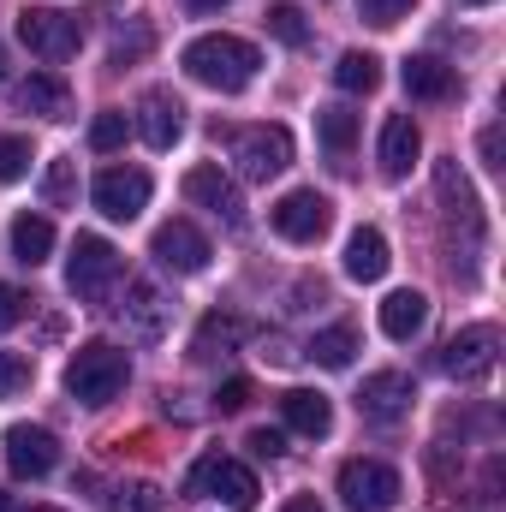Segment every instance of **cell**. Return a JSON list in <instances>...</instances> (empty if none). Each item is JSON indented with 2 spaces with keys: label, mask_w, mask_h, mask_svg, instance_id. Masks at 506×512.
Segmentation results:
<instances>
[{
  "label": "cell",
  "mask_w": 506,
  "mask_h": 512,
  "mask_svg": "<svg viewBox=\"0 0 506 512\" xmlns=\"http://www.w3.org/2000/svg\"><path fill=\"white\" fill-rule=\"evenodd\" d=\"M12 96H18L24 114H42V120H66V114H72V90H66L60 72H30Z\"/></svg>",
  "instance_id": "21"
},
{
  "label": "cell",
  "mask_w": 506,
  "mask_h": 512,
  "mask_svg": "<svg viewBox=\"0 0 506 512\" xmlns=\"http://www.w3.org/2000/svg\"><path fill=\"white\" fill-rule=\"evenodd\" d=\"M268 221H274L280 239H292V245H316V239L334 227V203H328L316 185H304V191H286V197L268 209Z\"/></svg>",
  "instance_id": "10"
},
{
  "label": "cell",
  "mask_w": 506,
  "mask_h": 512,
  "mask_svg": "<svg viewBox=\"0 0 506 512\" xmlns=\"http://www.w3.org/2000/svg\"><path fill=\"white\" fill-rule=\"evenodd\" d=\"M185 197H191L197 209H209L221 227H245V191H239L215 161H203V167L185 173Z\"/></svg>",
  "instance_id": "11"
},
{
  "label": "cell",
  "mask_w": 506,
  "mask_h": 512,
  "mask_svg": "<svg viewBox=\"0 0 506 512\" xmlns=\"http://www.w3.org/2000/svg\"><path fill=\"white\" fill-rule=\"evenodd\" d=\"M352 352H358V328H352V322H334V328H322V334L304 346V358L322 364V370H346Z\"/></svg>",
  "instance_id": "25"
},
{
  "label": "cell",
  "mask_w": 506,
  "mask_h": 512,
  "mask_svg": "<svg viewBox=\"0 0 506 512\" xmlns=\"http://www.w3.org/2000/svg\"><path fill=\"white\" fill-rule=\"evenodd\" d=\"M268 36H274V42H286V48H304V42H310V24H304V12H298V6H286V0H280V6H268Z\"/></svg>",
  "instance_id": "30"
},
{
  "label": "cell",
  "mask_w": 506,
  "mask_h": 512,
  "mask_svg": "<svg viewBox=\"0 0 506 512\" xmlns=\"http://www.w3.org/2000/svg\"><path fill=\"white\" fill-rule=\"evenodd\" d=\"M495 358H501V328L477 322V328L453 334L435 364H441V376H453V382H489V376H495Z\"/></svg>",
  "instance_id": "8"
},
{
  "label": "cell",
  "mask_w": 506,
  "mask_h": 512,
  "mask_svg": "<svg viewBox=\"0 0 506 512\" xmlns=\"http://www.w3.org/2000/svg\"><path fill=\"white\" fill-rule=\"evenodd\" d=\"M167 316H173V304H167V292L155 286V280H126V304H120V322H126L131 340H161L167 334Z\"/></svg>",
  "instance_id": "14"
},
{
  "label": "cell",
  "mask_w": 506,
  "mask_h": 512,
  "mask_svg": "<svg viewBox=\"0 0 506 512\" xmlns=\"http://www.w3.org/2000/svg\"><path fill=\"white\" fill-rule=\"evenodd\" d=\"M411 399H417V382L405 370H376V376H364V387H358V411L376 417V423H399L411 411Z\"/></svg>",
  "instance_id": "17"
},
{
  "label": "cell",
  "mask_w": 506,
  "mask_h": 512,
  "mask_svg": "<svg viewBox=\"0 0 506 512\" xmlns=\"http://www.w3.org/2000/svg\"><path fill=\"white\" fill-rule=\"evenodd\" d=\"M42 197H48V209H72V203H78V161H72V155L48 161V173H42Z\"/></svg>",
  "instance_id": "29"
},
{
  "label": "cell",
  "mask_w": 506,
  "mask_h": 512,
  "mask_svg": "<svg viewBox=\"0 0 506 512\" xmlns=\"http://www.w3.org/2000/svg\"><path fill=\"white\" fill-rule=\"evenodd\" d=\"M161 507H167V495L155 483H126L120 501H114V512H161Z\"/></svg>",
  "instance_id": "35"
},
{
  "label": "cell",
  "mask_w": 506,
  "mask_h": 512,
  "mask_svg": "<svg viewBox=\"0 0 506 512\" xmlns=\"http://www.w3.org/2000/svg\"><path fill=\"white\" fill-rule=\"evenodd\" d=\"M423 328H429V298L417 286H399L381 298V334L387 340H417Z\"/></svg>",
  "instance_id": "19"
},
{
  "label": "cell",
  "mask_w": 506,
  "mask_h": 512,
  "mask_svg": "<svg viewBox=\"0 0 506 512\" xmlns=\"http://www.w3.org/2000/svg\"><path fill=\"white\" fill-rule=\"evenodd\" d=\"M30 512H60V507H30Z\"/></svg>",
  "instance_id": "44"
},
{
  "label": "cell",
  "mask_w": 506,
  "mask_h": 512,
  "mask_svg": "<svg viewBox=\"0 0 506 512\" xmlns=\"http://www.w3.org/2000/svg\"><path fill=\"white\" fill-rule=\"evenodd\" d=\"M245 447H251L256 459H280V453H286V435H280V429H251Z\"/></svg>",
  "instance_id": "39"
},
{
  "label": "cell",
  "mask_w": 506,
  "mask_h": 512,
  "mask_svg": "<svg viewBox=\"0 0 506 512\" xmlns=\"http://www.w3.org/2000/svg\"><path fill=\"white\" fill-rule=\"evenodd\" d=\"M387 239H381L376 227H358L352 239H346V274L358 280V286H370V280H381L387 274Z\"/></svg>",
  "instance_id": "24"
},
{
  "label": "cell",
  "mask_w": 506,
  "mask_h": 512,
  "mask_svg": "<svg viewBox=\"0 0 506 512\" xmlns=\"http://www.w3.org/2000/svg\"><path fill=\"white\" fill-rule=\"evenodd\" d=\"M0 447H6V471H12V477H48V471L60 465V441H54V429H42V423H12V429L0 435Z\"/></svg>",
  "instance_id": "12"
},
{
  "label": "cell",
  "mask_w": 506,
  "mask_h": 512,
  "mask_svg": "<svg viewBox=\"0 0 506 512\" xmlns=\"http://www.w3.org/2000/svg\"><path fill=\"white\" fill-rule=\"evenodd\" d=\"M0 78H6V54H0Z\"/></svg>",
  "instance_id": "45"
},
{
  "label": "cell",
  "mask_w": 506,
  "mask_h": 512,
  "mask_svg": "<svg viewBox=\"0 0 506 512\" xmlns=\"http://www.w3.org/2000/svg\"><path fill=\"white\" fill-rule=\"evenodd\" d=\"M18 42H24L36 60L60 66V60H72V54L84 48V24H78L72 12H54V6H24V12H18Z\"/></svg>",
  "instance_id": "4"
},
{
  "label": "cell",
  "mask_w": 506,
  "mask_h": 512,
  "mask_svg": "<svg viewBox=\"0 0 506 512\" xmlns=\"http://www.w3.org/2000/svg\"><path fill=\"white\" fill-rule=\"evenodd\" d=\"M126 382H131V358L120 346H108V340L78 346L72 364H66V393H72L78 405H108V399H120Z\"/></svg>",
  "instance_id": "2"
},
{
  "label": "cell",
  "mask_w": 506,
  "mask_h": 512,
  "mask_svg": "<svg viewBox=\"0 0 506 512\" xmlns=\"http://www.w3.org/2000/svg\"><path fill=\"white\" fill-rule=\"evenodd\" d=\"M24 316H30V292H24V286H6V280H0V334H6V328H18Z\"/></svg>",
  "instance_id": "36"
},
{
  "label": "cell",
  "mask_w": 506,
  "mask_h": 512,
  "mask_svg": "<svg viewBox=\"0 0 506 512\" xmlns=\"http://www.w3.org/2000/svg\"><path fill=\"white\" fill-rule=\"evenodd\" d=\"M411 6H417V0H358V18H364V24H376V30H393Z\"/></svg>",
  "instance_id": "34"
},
{
  "label": "cell",
  "mask_w": 506,
  "mask_h": 512,
  "mask_svg": "<svg viewBox=\"0 0 506 512\" xmlns=\"http://www.w3.org/2000/svg\"><path fill=\"white\" fill-rule=\"evenodd\" d=\"M48 251H54L48 215H18V221H12V256H18L24 268H36V262H48Z\"/></svg>",
  "instance_id": "26"
},
{
  "label": "cell",
  "mask_w": 506,
  "mask_h": 512,
  "mask_svg": "<svg viewBox=\"0 0 506 512\" xmlns=\"http://www.w3.org/2000/svg\"><path fill=\"white\" fill-rule=\"evenodd\" d=\"M280 512H322V501H316V495H292Z\"/></svg>",
  "instance_id": "41"
},
{
  "label": "cell",
  "mask_w": 506,
  "mask_h": 512,
  "mask_svg": "<svg viewBox=\"0 0 506 512\" xmlns=\"http://www.w3.org/2000/svg\"><path fill=\"white\" fill-rule=\"evenodd\" d=\"M179 66H185L197 84H209V90H221V96H239V90L256 78L262 54H256V42H245V36L209 30V36H197V42L179 54Z\"/></svg>",
  "instance_id": "1"
},
{
  "label": "cell",
  "mask_w": 506,
  "mask_h": 512,
  "mask_svg": "<svg viewBox=\"0 0 506 512\" xmlns=\"http://www.w3.org/2000/svg\"><path fill=\"white\" fill-rule=\"evenodd\" d=\"M120 286V251L102 233H78L72 239V262H66V292L84 304H108Z\"/></svg>",
  "instance_id": "3"
},
{
  "label": "cell",
  "mask_w": 506,
  "mask_h": 512,
  "mask_svg": "<svg viewBox=\"0 0 506 512\" xmlns=\"http://www.w3.org/2000/svg\"><path fill=\"white\" fill-rule=\"evenodd\" d=\"M0 512H12V501H6V495H0Z\"/></svg>",
  "instance_id": "43"
},
{
  "label": "cell",
  "mask_w": 506,
  "mask_h": 512,
  "mask_svg": "<svg viewBox=\"0 0 506 512\" xmlns=\"http://www.w3.org/2000/svg\"><path fill=\"white\" fill-rule=\"evenodd\" d=\"M149 256H155L161 268H173V274H203V268H209V239H203L191 221H167V227H155Z\"/></svg>",
  "instance_id": "15"
},
{
  "label": "cell",
  "mask_w": 506,
  "mask_h": 512,
  "mask_svg": "<svg viewBox=\"0 0 506 512\" xmlns=\"http://www.w3.org/2000/svg\"><path fill=\"white\" fill-rule=\"evenodd\" d=\"M30 382H36V364H30L24 352H0V399H12V393H24Z\"/></svg>",
  "instance_id": "32"
},
{
  "label": "cell",
  "mask_w": 506,
  "mask_h": 512,
  "mask_svg": "<svg viewBox=\"0 0 506 512\" xmlns=\"http://www.w3.org/2000/svg\"><path fill=\"white\" fill-rule=\"evenodd\" d=\"M30 173V137H0V185H18Z\"/></svg>",
  "instance_id": "33"
},
{
  "label": "cell",
  "mask_w": 506,
  "mask_h": 512,
  "mask_svg": "<svg viewBox=\"0 0 506 512\" xmlns=\"http://www.w3.org/2000/svg\"><path fill=\"white\" fill-rule=\"evenodd\" d=\"M126 131H131V120L120 114V108H108V114H96V120H90V149H102V155H108V149H120V143H126Z\"/></svg>",
  "instance_id": "31"
},
{
  "label": "cell",
  "mask_w": 506,
  "mask_h": 512,
  "mask_svg": "<svg viewBox=\"0 0 506 512\" xmlns=\"http://www.w3.org/2000/svg\"><path fill=\"white\" fill-rule=\"evenodd\" d=\"M435 197H441L447 227H459V233H465V262H477L489 221H483V203H477V191H471V179H465V167H459V161H441V167H435Z\"/></svg>",
  "instance_id": "5"
},
{
  "label": "cell",
  "mask_w": 506,
  "mask_h": 512,
  "mask_svg": "<svg viewBox=\"0 0 506 512\" xmlns=\"http://www.w3.org/2000/svg\"><path fill=\"white\" fill-rule=\"evenodd\" d=\"M417 155H423V131L411 114H393L387 126H381V173L387 179H405L411 167H417Z\"/></svg>",
  "instance_id": "20"
},
{
  "label": "cell",
  "mask_w": 506,
  "mask_h": 512,
  "mask_svg": "<svg viewBox=\"0 0 506 512\" xmlns=\"http://www.w3.org/2000/svg\"><path fill=\"white\" fill-rule=\"evenodd\" d=\"M334 84L346 90V96H370V90H381V60L376 54H340V66H334Z\"/></svg>",
  "instance_id": "27"
},
{
  "label": "cell",
  "mask_w": 506,
  "mask_h": 512,
  "mask_svg": "<svg viewBox=\"0 0 506 512\" xmlns=\"http://www.w3.org/2000/svg\"><path fill=\"white\" fill-rule=\"evenodd\" d=\"M245 334H251V322H245V316H227V310H215V316H203V328H197V340H191V358H197V364H209V358L233 352Z\"/></svg>",
  "instance_id": "23"
},
{
  "label": "cell",
  "mask_w": 506,
  "mask_h": 512,
  "mask_svg": "<svg viewBox=\"0 0 506 512\" xmlns=\"http://www.w3.org/2000/svg\"><path fill=\"white\" fill-rule=\"evenodd\" d=\"M399 495H405V483L393 465H381V459H346L340 465V501L352 512H393Z\"/></svg>",
  "instance_id": "6"
},
{
  "label": "cell",
  "mask_w": 506,
  "mask_h": 512,
  "mask_svg": "<svg viewBox=\"0 0 506 512\" xmlns=\"http://www.w3.org/2000/svg\"><path fill=\"white\" fill-rule=\"evenodd\" d=\"M191 495H215V501H227L233 512H251L256 507V471L251 465H239V459H221V453H209V459H197L191 465Z\"/></svg>",
  "instance_id": "9"
},
{
  "label": "cell",
  "mask_w": 506,
  "mask_h": 512,
  "mask_svg": "<svg viewBox=\"0 0 506 512\" xmlns=\"http://www.w3.org/2000/svg\"><path fill=\"white\" fill-rule=\"evenodd\" d=\"M399 78H405V90H411L417 102H453V96H459V72H453L447 60H435V54H411Z\"/></svg>",
  "instance_id": "18"
},
{
  "label": "cell",
  "mask_w": 506,
  "mask_h": 512,
  "mask_svg": "<svg viewBox=\"0 0 506 512\" xmlns=\"http://www.w3.org/2000/svg\"><path fill=\"white\" fill-rule=\"evenodd\" d=\"M465 6H489V0H465Z\"/></svg>",
  "instance_id": "46"
},
{
  "label": "cell",
  "mask_w": 506,
  "mask_h": 512,
  "mask_svg": "<svg viewBox=\"0 0 506 512\" xmlns=\"http://www.w3.org/2000/svg\"><path fill=\"white\" fill-rule=\"evenodd\" d=\"M149 173L143 167H102L96 173V209L108 215V221H137L143 209H149Z\"/></svg>",
  "instance_id": "13"
},
{
  "label": "cell",
  "mask_w": 506,
  "mask_h": 512,
  "mask_svg": "<svg viewBox=\"0 0 506 512\" xmlns=\"http://www.w3.org/2000/svg\"><path fill=\"white\" fill-rule=\"evenodd\" d=\"M483 161H489V167H506V161H501V126L483 131Z\"/></svg>",
  "instance_id": "40"
},
{
  "label": "cell",
  "mask_w": 506,
  "mask_h": 512,
  "mask_svg": "<svg viewBox=\"0 0 506 512\" xmlns=\"http://www.w3.org/2000/svg\"><path fill=\"white\" fill-rule=\"evenodd\" d=\"M149 24H131V36H114V66H126V60H137V54H149Z\"/></svg>",
  "instance_id": "37"
},
{
  "label": "cell",
  "mask_w": 506,
  "mask_h": 512,
  "mask_svg": "<svg viewBox=\"0 0 506 512\" xmlns=\"http://www.w3.org/2000/svg\"><path fill=\"white\" fill-rule=\"evenodd\" d=\"M245 405H251V382H245V376L221 382V393H215V411H245Z\"/></svg>",
  "instance_id": "38"
},
{
  "label": "cell",
  "mask_w": 506,
  "mask_h": 512,
  "mask_svg": "<svg viewBox=\"0 0 506 512\" xmlns=\"http://www.w3.org/2000/svg\"><path fill=\"white\" fill-rule=\"evenodd\" d=\"M280 417H286V429L304 435V441H322V435L334 429V405H328L322 393H310V387H292V393L280 399Z\"/></svg>",
  "instance_id": "22"
},
{
  "label": "cell",
  "mask_w": 506,
  "mask_h": 512,
  "mask_svg": "<svg viewBox=\"0 0 506 512\" xmlns=\"http://www.w3.org/2000/svg\"><path fill=\"white\" fill-rule=\"evenodd\" d=\"M221 6H233V0H191V12H221Z\"/></svg>",
  "instance_id": "42"
},
{
  "label": "cell",
  "mask_w": 506,
  "mask_h": 512,
  "mask_svg": "<svg viewBox=\"0 0 506 512\" xmlns=\"http://www.w3.org/2000/svg\"><path fill=\"white\" fill-rule=\"evenodd\" d=\"M227 143H233V161H239L245 179L268 185L274 173L292 167V131L286 126H239V131H227Z\"/></svg>",
  "instance_id": "7"
},
{
  "label": "cell",
  "mask_w": 506,
  "mask_h": 512,
  "mask_svg": "<svg viewBox=\"0 0 506 512\" xmlns=\"http://www.w3.org/2000/svg\"><path fill=\"white\" fill-rule=\"evenodd\" d=\"M137 137L149 143V149H173L179 137H185V102L173 96V90H143V102H137Z\"/></svg>",
  "instance_id": "16"
},
{
  "label": "cell",
  "mask_w": 506,
  "mask_h": 512,
  "mask_svg": "<svg viewBox=\"0 0 506 512\" xmlns=\"http://www.w3.org/2000/svg\"><path fill=\"white\" fill-rule=\"evenodd\" d=\"M316 137H322L328 155H346V149L358 143V114H352V108H322V114H316Z\"/></svg>",
  "instance_id": "28"
}]
</instances>
